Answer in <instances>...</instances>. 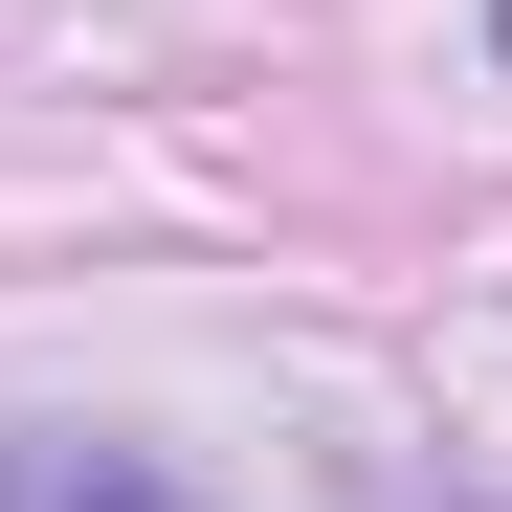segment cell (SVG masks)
<instances>
[{
  "instance_id": "2",
  "label": "cell",
  "mask_w": 512,
  "mask_h": 512,
  "mask_svg": "<svg viewBox=\"0 0 512 512\" xmlns=\"http://www.w3.org/2000/svg\"><path fill=\"white\" fill-rule=\"evenodd\" d=\"M490 45H512V0H490Z\"/></svg>"
},
{
  "instance_id": "1",
  "label": "cell",
  "mask_w": 512,
  "mask_h": 512,
  "mask_svg": "<svg viewBox=\"0 0 512 512\" xmlns=\"http://www.w3.org/2000/svg\"><path fill=\"white\" fill-rule=\"evenodd\" d=\"M0 512H201V490L112 423H0Z\"/></svg>"
}]
</instances>
